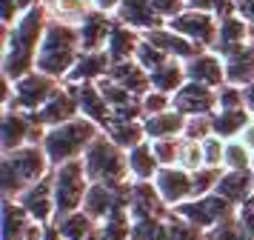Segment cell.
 <instances>
[{"label": "cell", "instance_id": "obj_44", "mask_svg": "<svg viewBox=\"0 0 254 240\" xmlns=\"http://www.w3.org/2000/svg\"><path fill=\"white\" fill-rule=\"evenodd\" d=\"M237 106H246L243 86H234V83L220 86L217 89V109H237Z\"/></svg>", "mask_w": 254, "mask_h": 240}, {"label": "cell", "instance_id": "obj_56", "mask_svg": "<svg viewBox=\"0 0 254 240\" xmlns=\"http://www.w3.org/2000/svg\"><path fill=\"white\" fill-rule=\"evenodd\" d=\"M246 203H249V206H252V209H254V194H252V197H249V200H246Z\"/></svg>", "mask_w": 254, "mask_h": 240}, {"label": "cell", "instance_id": "obj_45", "mask_svg": "<svg viewBox=\"0 0 254 240\" xmlns=\"http://www.w3.org/2000/svg\"><path fill=\"white\" fill-rule=\"evenodd\" d=\"M151 6L157 9V14H160L166 23L172 20V17H177L183 9H189V3H186V0H151Z\"/></svg>", "mask_w": 254, "mask_h": 240}, {"label": "cell", "instance_id": "obj_21", "mask_svg": "<svg viewBox=\"0 0 254 240\" xmlns=\"http://www.w3.org/2000/svg\"><path fill=\"white\" fill-rule=\"evenodd\" d=\"M109 69H112V57H109L106 49H100V52H83L77 57L74 69L69 72L66 83H97L100 78L109 75Z\"/></svg>", "mask_w": 254, "mask_h": 240}, {"label": "cell", "instance_id": "obj_35", "mask_svg": "<svg viewBox=\"0 0 254 240\" xmlns=\"http://www.w3.org/2000/svg\"><path fill=\"white\" fill-rule=\"evenodd\" d=\"M226 169H254V152L243 140H226Z\"/></svg>", "mask_w": 254, "mask_h": 240}, {"label": "cell", "instance_id": "obj_14", "mask_svg": "<svg viewBox=\"0 0 254 240\" xmlns=\"http://www.w3.org/2000/svg\"><path fill=\"white\" fill-rule=\"evenodd\" d=\"M115 20L117 17L112 14V11H103V9L89 11L86 20L77 26L83 52H100V49H106L109 34H112V29H115Z\"/></svg>", "mask_w": 254, "mask_h": 240}, {"label": "cell", "instance_id": "obj_11", "mask_svg": "<svg viewBox=\"0 0 254 240\" xmlns=\"http://www.w3.org/2000/svg\"><path fill=\"white\" fill-rule=\"evenodd\" d=\"M154 186L172 209L194 197V177L183 166H160V171L154 174Z\"/></svg>", "mask_w": 254, "mask_h": 240}, {"label": "cell", "instance_id": "obj_17", "mask_svg": "<svg viewBox=\"0 0 254 240\" xmlns=\"http://www.w3.org/2000/svg\"><path fill=\"white\" fill-rule=\"evenodd\" d=\"M115 17L120 23H126L131 29H137V32H151V29H157V26H166L157 9L151 6V0H123L120 6H117Z\"/></svg>", "mask_w": 254, "mask_h": 240}, {"label": "cell", "instance_id": "obj_53", "mask_svg": "<svg viewBox=\"0 0 254 240\" xmlns=\"http://www.w3.org/2000/svg\"><path fill=\"white\" fill-rule=\"evenodd\" d=\"M37 3H46V0H17V6H20V9H32V6H37Z\"/></svg>", "mask_w": 254, "mask_h": 240}, {"label": "cell", "instance_id": "obj_8", "mask_svg": "<svg viewBox=\"0 0 254 240\" xmlns=\"http://www.w3.org/2000/svg\"><path fill=\"white\" fill-rule=\"evenodd\" d=\"M174 32L186 34L189 40H194L200 49H214L217 46V32H220V17L214 11H203V9H183L177 17L169 20Z\"/></svg>", "mask_w": 254, "mask_h": 240}, {"label": "cell", "instance_id": "obj_30", "mask_svg": "<svg viewBox=\"0 0 254 240\" xmlns=\"http://www.w3.org/2000/svg\"><path fill=\"white\" fill-rule=\"evenodd\" d=\"M58 229L63 232L66 240H86L94 229H97V220H94L89 212L77 209V212H69V215L58 217Z\"/></svg>", "mask_w": 254, "mask_h": 240}, {"label": "cell", "instance_id": "obj_28", "mask_svg": "<svg viewBox=\"0 0 254 240\" xmlns=\"http://www.w3.org/2000/svg\"><path fill=\"white\" fill-rule=\"evenodd\" d=\"M151 89L166 91V94H174V91L183 86L186 80V60H177V57H169L163 66L151 69Z\"/></svg>", "mask_w": 254, "mask_h": 240}, {"label": "cell", "instance_id": "obj_49", "mask_svg": "<svg viewBox=\"0 0 254 240\" xmlns=\"http://www.w3.org/2000/svg\"><path fill=\"white\" fill-rule=\"evenodd\" d=\"M40 240H66L63 238V232L58 229V223L52 226V223H43V235H40Z\"/></svg>", "mask_w": 254, "mask_h": 240}, {"label": "cell", "instance_id": "obj_46", "mask_svg": "<svg viewBox=\"0 0 254 240\" xmlns=\"http://www.w3.org/2000/svg\"><path fill=\"white\" fill-rule=\"evenodd\" d=\"M20 14H23V9L17 6V0H0V20H3V26H14L20 20Z\"/></svg>", "mask_w": 254, "mask_h": 240}, {"label": "cell", "instance_id": "obj_51", "mask_svg": "<svg viewBox=\"0 0 254 240\" xmlns=\"http://www.w3.org/2000/svg\"><path fill=\"white\" fill-rule=\"evenodd\" d=\"M240 140H243V143H246V146H249V149L254 152V120H252V123H249V126H246V129L240 132Z\"/></svg>", "mask_w": 254, "mask_h": 240}, {"label": "cell", "instance_id": "obj_20", "mask_svg": "<svg viewBox=\"0 0 254 240\" xmlns=\"http://www.w3.org/2000/svg\"><path fill=\"white\" fill-rule=\"evenodd\" d=\"M140 43H143V32L131 29L126 23L115 20V29L109 34V43H106V52L112 57V63H123V60H134Z\"/></svg>", "mask_w": 254, "mask_h": 240}, {"label": "cell", "instance_id": "obj_19", "mask_svg": "<svg viewBox=\"0 0 254 240\" xmlns=\"http://www.w3.org/2000/svg\"><path fill=\"white\" fill-rule=\"evenodd\" d=\"M223 60H226V80L229 83H234V86L254 83V43L252 40L223 52Z\"/></svg>", "mask_w": 254, "mask_h": 240}, {"label": "cell", "instance_id": "obj_23", "mask_svg": "<svg viewBox=\"0 0 254 240\" xmlns=\"http://www.w3.org/2000/svg\"><path fill=\"white\" fill-rule=\"evenodd\" d=\"M106 78H112L115 83H120V86H123V89H128L134 97H143V94L151 89V75L140 66L137 60L112 63V69H109V75H106Z\"/></svg>", "mask_w": 254, "mask_h": 240}, {"label": "cell", "instance_id": "obj_12", "mask_svg": "<svg viewBox=\"0 0 254 240\" xmlns=\"http://www.w3.org/2000/svg\"><path fill=\"white\" fill-rule=\"evenodd\" d=\"M37 120L43 126H60V123H69L74 117H80V103H77V91L71 83L60 86L52 97H49L40 109H37Z\"/></svg>", "mask_w": 254, "mask_h": 240}, {"label": "cell", "instance_id": "obj_15", "mask_svg": "<svg viewBox=\"0 0 254 240\" xmlns=\"http://www.w3.org/2000/svg\"><path fill=\"white\" fill-rule=\"evenodd\" d=\"M74 91H77V103H80V114H86L89 120L100 126V129H109L112 120H115V109L109 106V100L103 97V91L97 83H71Z\"/></svg>", "mask_w": 254, "mask_h": 240}, {"label": "cell", "instance_id": "obj_34", "mask_svg": "<svg viewBox=\"0 0 254 240\" xmlns=\"http://www.w3.org/2000/svg\"><path fill=\"white\" fill-rule=\"evenodd\" d=\"M166 226H169V240H203L206 238L203 229L194 226L191 220H186L177 212H172V215L166 217Z\"/></svg>", "mask_w": 254, "mask_h": 240}, {"label": "cell", "instance_id": "obj_6", "mask_svg": "<svg viewBox=\"0 0 254 240\" xmlns=\"http://www.w3.org/2000/svg\"><path fill=\"white\" fill-rule=\"evenodd\" d=\"M89 171L83 166V158H74V160H66L55 166L52 171V189H55V209L58 215L55 217H63L69 212H77L83 209V197L89 192Z\"/></svg>", "mask_w": 254, "mask_h": 240}, {"label": "cell", "instance_id": "obj_2", "mask_svg": "<svg viewBox=\"0 0 254 240\" xmlns=\"http://www.w3.org/2000/svg\"><path fill=\"white\" fill-rule=\"evenodd\" d=\"M80 55H83V46H80L77 26L52 17L46 26V34H43V43L37 49L35 69L43 72V75H49V78L66 80Z\"/></svg>", "mask_w": 254, "mask_h": 240}, {"label": "cell", "instance_id": "obj_25", "mask_svg": "<svg viewBox=\"0 0 254 240\" xmlns=\"http://www.w3.org/2000/svg\"><path fill=\"white\" fill-rule=\"evenodd\" d=\"M35 223L37 220H32L20 200L14 203L12 197H3V240H26Z\"/></svg>", "mask_w": 254, "mask_h": 240}, {"label": "cell", "instance_id": "obj_27", "mask_svg": "<svg viewBox=\"0 0 254 240\" xmlns=\"http://www.w3.org/2000/svg\"><path fill=\"white\" fill-rule=\"evenodd\" d=\"M211 120H214V135L223 140H234L254 120V114L249 106H237V109H217L211 114Z\"/></svg>", "mask_w": 254, "mask_h": 240}, {"label": "cell", "instance_id": "obj_18", "mask_svg": "<svg viewBox=\"0 0 254 240\" xmlns=\"http://www.w3.org/2000/svg\"><path fill=\"white\" fill-rule=\"evenodd\" d=\"M149 43H154L157 49H163L169 57H177V60H189V57H194L197 52H203L194 40H189L186 34L174 32L172 26L166 23V26H157V29H151V32L143 34Z\"/></svg>", "mask_w": 254, "mask_h": 240}, {"label": "cell", "instance_id": "obj_43", "mask_svg": "<svg viewBox=\"0 0 254 240\" xmlns=\"http://www.w3.org/2000/svg\"><path fill=\"white\" fill-rule=\"evenodd\" d=\"M140 103H143L146 117H149V114H160V112H166V109H172V94L157 91V89H149L143 97H140Z\"/></svg>", "mask_w": 254, "mask_h": 240}, {"label": "cell", "instance_id": "obj_31", "mask_svg": "<svg viewBox=\"0 0 254 240\" xmlns=\"http://www.w3.org/2000/svg\"><path fill=\"white\" fill-rule=\"evenodd\" d=\"M106 135L112 137L117 146H123L128 152V149H134L137 143L146 140V126H143V120H112Z\"/></svg>", "mask_w": 254, "mask_h": 240}, {"label": "cell", "instance_id": "obj_54", "mask_svg": "<svg viewBox=\"0 0 254 240\" xmlns=\"http://www.w3.org/2000/svg\"><path fill=\"white\" fill-rule=\"evenodd\" d=\"M40 235H43V223H35V229H32V235L26 240H40Z\"/></svg>", "mask_w": 254, "mask_h": 240}, {"label": "cell", "instance_id": "obj_22", "mask_svg": "<svg viewBox=\"0 0 254 240\" xmlns=\"http://www.w3.org/2000/svg\"><path fill=\"white\" fill-rule=\"evenodd\" d=\"M254 34V26L246 17H243L240 11H234V14H226V17H220V32H217V46H214V52H229L234 46H243L249 43Z\"/></svg>", "mask_w": 254, "mask_h": 240}, {"label": "cell", "instance_id": "obj_48", "mask_svg": "<svg viewBox=\"0 0 254 240\" xmlns=\"http://www.w3.org/2000/svg\"><path fill=\"white\" fill-rule=\"evenodd\" d=\"M234 3H237V11L254 26V0H234Z\"/></svg>", "mask_w": 254, "mask_h": 240}, {"label": "cell", "instance_id": "obj_4", "mask_svg": "<svg viewBox=\"0 0 254 240\" xmlns=\"http://www.w3.org/2000/svg\"><path fill=\"white\" fill-rule=\"evenodd\" d=\"M83 166L89 171V180L92 183H106L112 189L128 192L126 177L131 174V169H128V152L123 146H117L106 132H100L89 143V149L83 152Z\"/></svg>", "mask_w": 254, "mask_h": 240}, {"label": "cell", "instance_id": "obj_33", "mask_svg": "<svg viewBox=\"0 0 254 240\" xmlns=\"http://www.w3.org/2000/svg\"><path fill=\"white\" fill-rule=\"evenodd\" d=\"M128 240H169L166 217H140V220H134Z\"/></svg>", "mask_w": 254, "mask_h": 240}, {"label": "cell", "instance_id": "obj_40", "mask_svg": "<svg viewBox=\"0 0 254 240\" xmlns=\"http://www.w3.org/2000/svg\"><path fill=\"white\" fill-rule=\"evenodd\" d=\"M97 86H100V91H103V97L109 100V106H112V109H117V106H126V103H131V100H137L131 91L123 89V86H120V83H115L112 78H100V80H97Z\"/></svg>", "mask_w": 254, "mask_h": 240}, {"label": "cell", "instance_id": "obj_47", "mask_svg": "<svg viewBox=\"0 0 254 240\" xmlns=\"http://www.w3.org/2000/svg\"><path fill=\"white\" fill-rule=\"evenodd\" d=\"M237 217H240L243 229H246V232H249V235L254 238V209H252L249 203H243L240 209H237Z\"/></svg>", "mask_w": 254, "mask_h": 240}, {"label": "cell", "instance_id": "obj_10", "mask_svg": "<svg viewBox=\"0 0 254 240\" xmlns=\"http://www.w3.org/2000/svg\"><path fill=\"white\" fill-rule=\"evenodd\" d=\"M172 106L186 117L191 114H214L217 112V89H211L206 83L197 80H186L180 89L172 94Z\"/></svg>", "mask_w": 254, "mask_h": 240}, {"label": "cell", "instance_id": "obj_32", "mask_svg": "<svg viewBox=\"0 0 254 240\" xmlns=\"http://www.w3.org/2000/svg\"><path fill=\"white\" fill-rule=\"evenodd\" d=\"M46 6L52 11V17H58L63 23H74V26H80L86 20V14L94 11L92 0H46Z\"/></svg>", "mask_w": 254, "mask_h": 240}, {"label": "cell", "instance_id": "obj_55", "mask_svg": "<svg viewBox=\"0 0 254 240\" xmlns=\"http://www.w3.org/2000/svg\"><path fill=\"white\" fill-rule=\"evenodd\" d=\"M86 240H109V238H106V232H103V229H94V232H92V235H89Z\"/></svg>", "mask_w": 254, "mask_h": 240}, {"label": "cell", "instance_id": "obj_7", "mask_svg": "<svg viewBox=\"0 0 254 240\" xmlns=\"http://www.w3.org/2000/svg\"><path fill=\"white\" fill-rule=\"evenodd\" d=\"M12 100L6 103V109H20V112H37L43 103L60 89L58 78H49L43 72H29L23 78L12 80Z\"/></svg>", "mask_w": 254, "mask_h": 240}, {"label": "cell", "instance_id": "obj_13", "mask_svg": "<svg viewBox=\"0 0 254 240\" xmlns=\"http://www.w3.org/2000/svg\"><path fill=\"white\" fill-rule=\"evenodd\" d=\"M186 78L197 80V83H206L211 89H220V86L229 83L226 80V60L214 49H203V52H197L194 57L186 60Z\"/></svg>", "mask_w": 254, "mask_h": 240}, {"label": "cell", "instance_id": "obj_57", "mask_svg": "<svg viewBox=\"0 0 254 240\" xmlns=\"http://www.w3.org/2000/svg\"><path fill=\"white\" fill-rule=\"evenodd\" d=\"M186 3H189V0H186Z\"/></svg>", "mask_w": 254, "mask_h": 240}, {"label": "cell", "instance_id": "obj_3", "mask_svg": "<svg viewBox=\"0 0 254 240\" xmlns=\"http://www.w3.org/2000/svg\"><path fill=\"white\" fill-rule=\"evenodd\" d=\"M49 160L43 143H26L14 152H3V197H20L37 180L49 177Z\"/></svg>", "mask_w": 254, "mask_h": 240}, {"label": "cell", "instance_id": "obj_41", "mask_svg": "<svg viewBox=\"0 0 254 240\" xmlns=\"http://www.w3.org/2000/svg\"><path fill=\"white\" fill-rule=\"evenodd\" d=\"M134 60H137L140 66L146 69V72H151V69L163 66V63L169 60V55H166L163 49H157L154 43H149L146 37H143V43H140V49H137V55H134Z\"/></svg>", "mask_w": 254, "mask_h": 240}, {"label": "cell", "instance_id": "obj_1", "mask_svg": "<svg viewBox=\"0 0 254 240\" xmlns=\"http://www.w3.org/2000/svg\"><path fill=\"white\" fill-rule=\"evenodd\" d=\"M52 11L46 3H37L20 14L14 26H3V78L17 80L35 72L37 49L43 43Z\"/></svg>", "mask_w": 254, "mask_h": 240}, {"label": "cell", "instance_id": "obj_52", "mask_svg": "<svg viewBox=\"0 0 254 240\" xmlns=\"http://www.w3.org/2000/svg\"><path fill=\"white\" fill-rule=\"evenodd\" d=\"M243 94H246V106H249V109H252V114H254V83L243 86Z\"/></svg>", "mask_w": 254, "mask_h": 240}, {"label": "cell", "instance_id": "obj_29", "mask_svg": "<svg viewBox=\"0 0 254 240\" xmlns=\"http://www.w3.org/2000/svg\"><path fill=\"white\" fill-rule=\"evenodd\" d=\"M128 169L134 180H154V174L160 171V160L154 155L151 143H137L134 149H128Z\"/></svg>", "mask_w": 254, "mask_h": 240}, {"label": "cell", "instance_id": "obj_38", "mask_svg": "<svg viewBox=\"0 0 254 240\" xmlns=\"http://www.w3.org/2000/svg\"><path fill=\"white\" fill-rule=\"evenodd\" d=\"M177 166H183L186 171H197L200 166H206V158H203V140H186L183 137V149H180Z\"/></svg>", "mask_w": 254, "mask_h": 240}, {"label": "cell", "instance_id": "obj_26", "mask_svg": "<svg viewBox=\"0 0 254 240\" xmlns=\"http://www.w3.org/2000/svg\"><path fill=\"white\" fill-rule=\"evenodd\" d=\"M143 126H146V137L149 140H160V137H180L186 129V114L177 112V109H166L160 114H149L143 117Z\"/></svg>", "mask_w": 254, "mask_h": 240}, {"label": "cell", "instance_id": "obj_50", "mask_svg": "<svg viewBox=\"0 0 254 240\" xmlns=\"http://www.w3.org/2000/svg\"><path fill=\"white\" fill-rule=\"evenodd\" d=\"M92 3H94V9H103V11H112V14H115L117 6H120L123 0H92Z\"/></svg>", "mask_w": 254, "mask_h": 240}, {"label": "cell", "instance_id": "obj_36", "mask_svg": "<svg viewBox=\"0 0 254 240\" xmlns=\"http://www.w3.org/2000/svg\"><path fill=\"white\" fill-rule=\"evenodd\" d=\"M151 149H154V155L160 160V166H177L183 140H177V137H160V140H151Z\"/></svg>", "mask_w": 254, "mask_h": 240}, {"label": "cell", "instance_id": "obj_5", "mask_svg": "<svg viewBox=\"0 0 254 240\" xmlns=\"http://www.w3.org/2000/svg\"><path fill=\"white\" fill-rule=\"evenodd\" d=\"M100 135V126L89 120L86 114L74 117L69 123H60V126H52L43 137V149H46L52 166H60L66 160H74V158H83V152L89 149L94 137Z\"/></svg>", "mask_w": 254, "mask_h": 240}, {"label": "cell", "instance_id": "obj_24", "mask_svg": "<svg viewBox=\"0 0 254 240\" xmlns=\"http://www.w3.org/2000/svg\"><path fill=\"white\" fill-rule=\"evenodd\" d=\"M214 192L223 194L234 206H243L254 194V169H229L220 177Z\"/></svg>", "mask_w": 254, "mask_h": 240}, {"label": "cell", "instance_id": "obj_37", "mask_svg": "<svg viewBox=\"0 0 254 240\" xmlns=\"http://www.w3.org/2000/svg\"><path fill=\"white\" fill-rule=\"evenodd\" d=\"M191 177H194V197H203V194H211L217 189L223 171L217 166H200L197 171H191Z\"/></svg>", "mask_w": 254, "mask_h": 240}, {"label": "cell", "instance_id": "obj_9", "mask_svg": "<svg viewBox=\"0 0 254 240\" xmlns=\"http://www.w3.org/2000/svg\"><path fill=\"white\" fill-rule=\"evenodd\" d=\"M177 215H183L186 220H191L194 226H200L203 232L214 229L220 220H226L229 215H234V203L226 200L223 194L211 192V194H203V197H191L186 203L174 206Z\"/></svg>", "mask_w": 254, "mask_h": 240}, {"label": "cell", "instance_id": "obj_42", "mask_svg": "<svg viewBox=\"0 0 254 240\" xmlns=\"http://www.w3.org/2000/svg\"><path fill=\"white\" fill-rule=\"evenodd\" d=\"M203 158H206V166H217L223 169V160H226V140L217 135H208L203 140Z\"/></svg>", "mask_w": 254, "mask_h": 240}, {"label": "cell", "instance_id": "obj_16", "mask_svg": "<svg viewBox=\"0 0 254 240\" xmlns=\"http://www.w3.org/2000/svg\"><path fill=\"white\" fill-rule=\"evenodd\" d=\"M17 200H20L23 209L32 215V220L49 223L52 217L58 215V209H55V189H52V174L43 177V180H37L35 186H29Z\"/></svg>", "mask_w": 254, "mask_h": 240}, {"label": "cell", "instance_id": "obj_39", "mask_svg": "<svg viewBox=\"0 0 254 240\" xmlns=\"http://www.w3.org/2000/svg\"><path fill=\"white\" fill-rule=\"evenodd\" d=\"M208 135H214L211 114H191V117H186V129H183L186 140H206Z\"/></svg>", "mask_w": 254, "mask_h": 240}]
</instances>
